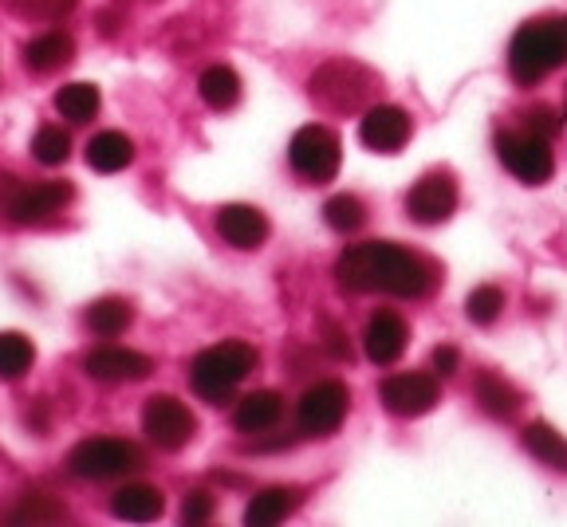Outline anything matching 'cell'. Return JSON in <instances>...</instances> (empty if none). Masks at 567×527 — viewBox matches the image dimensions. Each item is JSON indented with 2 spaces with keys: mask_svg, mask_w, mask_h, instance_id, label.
<instances>
[{
  "mask_svg": "<svg viewBox=\"0 0 567 527\" xmlns=\"http://www.w3.org/2000/svg\"><path fill=\"white\" fill-rule=\"evenodd\" d=\"M437 397H442L437 374H425V370H402V374H390L382 382V405L394 417H422L434 410Z\"/></svg>",
  "mask_w": 567,
  "mask_h": 527,
  "instance_id": "obj_12",
  "label": "cell"
},
{
  "mask_svg": "<svg viewBox=\"0 0 567 527\" xmlns=\"http://www.w3.org/2000/svg\"><path fill=\"white\" fill-rule=\"evenodd\" d=\"M83 323H87V331L99 334V339H118V334L134 323L131 299H118V296L95 299L87 308V316H83Z\"/></svg>",
  "mask_w": 567,
  "mask_h": 527,
  "instance_id": "obj_24",
  "label": "cell"
},
{
  "mask_svg": "<svg viewBox=\"0 0 567 527\" xmlns=\"http://www.w3.org/2000/svg\"><path fill=\"white\" fill-rule=\"evenodd\" d=\"M134 162V142L123 131H99L87 142V166L95 174H118Z\"/></svg>",
  "mask_w": 567,
  "mask_h": 527,
  "instance_id": "obj_20",
  "label": "cell"
},
{
  "mask_svg": "<svg viewBox=\"0 0 567 527\" xmlns=\"http://www.w3.org/2000/svg\"><path fill=\"white\" fill-rule=\"evenodd\" d=\"M323 351H328L331 359H339V362L351 359V343H347V334L339 331L336 323H323Z\"/></svg>",
  "mask_w": 567,
  "mask_h": 527,
  "instance_id": "obj_36",
  "label": "cell"
},
{
  "mask_svg": "<svg viewBox=\"0 0 567 527\" xmlns=\"http://www.w3.org/2000/svg\"><path fill=\"white\" fill-rule=\"evenodd\" d=\"M111 512L126 524H154V519L166 512V496L154 488V484H123L115 496H111Z\"/></svg>",
  "mask_w": 567,
  "mask_h": 527,
  "instance_id": "obj_19",
  "label": "cell"
},
{
  "mask_svg": "<svg viewBox=\"0 0 567 527\" xmlns=\"http://www.w3.org/2000/svg\"><path fill=\"white\" fill-rule=\"evenodd\" d=\"M303 493L296 484H272V488H260L245 508V524L248 527H272L280 519H288L296 508H300Z\"/></svg>",
  "mask_w": 567,
  "mask_h": 527,
  "instance_id": "obj_18",
  "label": "cell"
},
{
  "mask_svg": "<svg viewBox=\"0 0 567 527\" xmlns=\"http://www.w3.org/2000/svg\"><path fill=\"white\" fill-rule=\"evenodd\" d=\"M323 220H328L336 232H359L367 225V205L354 194H336L328 205H323Z\"/></svg>",
  "mask_w": 567,
  "mask_h": 527,
  "instance_id": "obj_29",
  "label": "cell"
},
{
  "mask_svg": "<svg viewBox=\"0 0 567 527\" xmlns=\"http://www.w3.org/2000/svg\"><path fill=\"white\" fill-rule=\"evenodd\" d=\"M410 343V327L399 311H374L363 327V351L374 366H394V362L406 354Z\"/></svg>",
  "mask_w": 567,
  "mask_h": 527,
  "instance_id": "obj_14",
  "label": "cell"
},
{
  "mask_svg": "<svg viewBox=\"0 0 567 527\" xmlns=\"http://www.w3.org/2000/svg\"><path fill=\"white\" fill-rule=\"evenodd\" d=\"M257 366V347L229 339V343L205 347L194 362H189V382H194V394L209 405H221L237 394L240 382L252 374Z\"/></svg>",
  "mask_w": 567,
  "mask_h": 527,
  "instance_id": "obj_3",
  "label": "cell"
},
{
  "mask_svg": "<svg viewBox=\"0 0 567 527\" xmlns=\"http://www.w3.org/2000/svg\"><path fill=\"white\" fill-rule=\"evenodd\" d=\"M520 441H524V448H528L532 457L540 461V465L556 468V473H567V437H564V433L551 430L548 422L524 425Z\"/></svg>",
  "mask_w": 567,
  "mask_h": 527,
  "instance_id": "obj_25",
  "label": "cell"
},
{
  "mask_svg": "<svg viewBox=\"0 0 567 527\" xmlns=\"http://www.w3.org/2000/svg\"><path fill=\"white\" fill-rule=\"evenodd\" d=\"M71 202L68 182H32V185H12L4 197V217L12 225H40V220L55 217L63 205Z\"/></svg>",
  "mask_w": 567,
  "mask_h": 527,
  "instance_id": "obj_11",
  "label": "cell"
},
{
  "mask_svg": "<svg viewBox=\"0 0 567 527\" xmlns=\"http://www.w3.org/2000/svg\"><path fill=\"white\" fill-rule=\"evenodd\" d=\"M410 134H414V123L394 103H371L363 111V118H359V138L374 154H399L410 142Z\"/></svg>",
  "mask_w": 567,
  "mask_h": 527,
  "instance_id": "obj_13",
  "label": "cell"
},
{
  "mask_svg": "<svg viewBox=\"0 0 567 527\" xmlns=\"http://www.w3.org/2000/svg\"><path fill=\"white\" fill-rule=\"evenodd\" d=\"M71 55H75V40L68 32H44L24 44V63L40 75L60 71L63 63H71Z\"/></svg>",
  "mask_w": 567,
  "mask_h": 527,
  "instance_id": "obj_23",
  "label": "cell"
},
{
  "mask_svg": "<svg viewBox=\"0 0 567 527\" xmlns=\"http://www.w3.org/2000/svg\"><path fill=\"white\" fill-rule=\"evenodd\" d=\"M406 213L417 225H445L457 213V182L445 169L422 174L406 194Z\"/></svg>",
  "mask_w": 567,
  "mask_h": 527,
  "instance_id": "obj_10",
  "label": "cell"
},
{
  "mask_svg": "<svg viewBox=\"0 0 567 527\" xmlns=\"http://www.w3.org/2000/svg\"><path fill=\"white\" fill-rule=\"evenodd\" d=\"M209 516H213V496L209 493H189L186 504H182V519L194 527V524H205Z\"/></svg>",
  "mask_w": 567,
  "mask_h": 527,
  "instance_id": "obj_34",
  "label": "cell"
},
{
  "mask_svg": "<svg viewBox=\"0 0 567 527\" xmlns=\"http://www.w3.org/2000/svg\"><path fill=\"white\" fill-rule=\"evenodd\" d=\"M477 405L488 413V417H516L524 405V394L513 386V382L505 379V374H493V370H485V374H477Z\"/></svg>",
  "mask_w": 567,
  "mask_h": 527,
  "instance_id": "obj_21",
  "label": "cell"
},
{
  "mask_svg": "<svg viewBox=\"0 0 567 527\" xmlns=\"http://www.w3.org/2000/svg\"><path fill=\"white\" fill-rule=\"evenodd\" d=\"M288 162H292V169L303 177V182L323 185L339 174V166H343V142H339V134L331 131V126L308 123L292 134V142H288Z\"/></svg>",
  "mask_w": 567,
  "mask_h": 527,
  "instance_id": "obj_6",
  "label": "cell"
},
{
  "mask_svg": "<svg viewBox=\"0 0 567 527\" xmlns=\"http://www.w3.org/2000/svg\"><path fill=\"white\" fill-rule=\"evenodd\" d=\"M336 280L351 296H399L425 299L437 283V268L425 256L410 252L390 240L351 245L336 260Z\"/></svg>",
  "mask_w": 567,
  "mask_h": 527,
  "instance_id": "obj_1",
  "label": "cell"
},
{
  "mask_svg": "<svg viewBox=\"0 0 567 527\" xmlns=\"http://www.w3.org/2000/svg\"><path fill=\"white\" fill-rule=\"evenodd\" d=\"M217 232L225 245L240 248V252H257L268 240V217L257 205H221L217 209Z\"/></svg>",
  "mask_w": 567,
  "mask_h": 527,
  "instance_id": "obj_16",
  "label": "cell"
},
{
  "mask_svg": "<svg viewBox=\"0 0 567 527\" xmlns=\"http://www.w3.org/2000/svg\"><path fill=\"white\" fill-rule=\"evenodd\" d=\"M142 465H146L142 448L123 437H87L68 457L71 476L80 480H118L126 473H138Z\"/></svg>",
  "mask_w": 567,
  "mask_h": 527,
  "instance_id": "obj_5",
  "label": "cell"
},
{
  "mask_svg": "<svg viewBox=\"0 0 567 527\" xmlns=\"http://www.w3.org/2000/svg\"><path fill=\"white\" fill-rule=\"evenodd\" d=\"M311 99H316L323 111H363L374 95H379V75L371 68L354 60H328L323 68L311 75Z\"/></svg>",
  "mask_w": 567,
  "mask_h": 527,
  "instance_id": "obj_4",
  "label": "cell"
},
{
  "mask_svg": "<svg viewBox=\"0 0 567 527\" xmlns=\"http://www.w3.org/2000/svg\"><path fill=\"white\" fill-rule=\"evenodd\" d=\"M17 9L35 20H60L75 9V0H17Z\"/></svg>",
  "mask_w": 567,
  "mask_h": 527,
  "instance_id": "obj_32",
  "label": "cell"
},
{
  "mask_svg": "<svg viewBox=\"0 0 567 527\" xmlns=\"http://www.w3.org/2000/svg\"><path fill=\"white\" fill-rule=\"evenodd\" d=\"M87 379L95 382H142L151 379V354L131 351V347H95V351L83 359Z\"/></svg>",
  "mask_w": 567,
  "mask_h": 527,
  "instance_id": "obj_15",
  "label": "cell"
},
{
  "mask_svg": "<svg viewBox=\"0 0 567 527\" xmlns=\"http://www.w3.org/2000/svg\"><path fill=\"white\" fill-rule=\"evenodd\" d=\"M430 366H434V374L437 379H453L457 374V366H461V354H457V347H434V354H430Z\"/></svg>",
  "mask_w": 567,
  "mask_h": 527,
  "instance_id": "obj_35",
  "label": "cell"
},
{
  "mask_svg": "<svg viewBox=\"0 0 567 527\" xmlns=\"http://www.w3.org/2000/svg\"><path fill=\"white\" fill-rule=\"evenodd\" d=\"M55 111H60L68 123L83 126L91 123V118L99 115V106H103V95H99L95 83H63L60 91H55Z\"/></svg>",
  "mask_w": 567,
  "mask_h": 527,
  "instance_id": "obj_26",
  "label": "cell"
},
{
  "mask_svg": "<svg viewBox=\"0 0 567 527\" xmlns=\"http://www.w3.org/2000/svg\"><path fill=\"white\" fill-rule=\"evenodd\" d=\"M501 311H505V291L496 288V283H477V288L465 296V316H470V323L493 327L496 319H501Z\"/></svg>",
  "mask_w": 567,
  "mask_h": 527,
  "instance_id": "obj_28",
  "label": "cell"
},
{
  "mask_svg": "<svg viewBox=\"0 0 567 527\" xmlns=\"http://www.w3.org/2000/svg\"><path fill=\"white\" fill-rule=\"evenodd\" d=\"M347 410H351V390L343 382H316L303 390L300 405H296V430L300 437H336L339 425L347 422Z\"/></svg>",
  "mask_w": 567,
  "mask_h": 527,
  "instance_id": "obj_8",
  "label": "cell"
},
{
  "mask_svg": "<svg viewBox=\"0 0 567 527\" xmlns=\"http://www.w3.org/2000/svg\"><path fill=\"white\" fill-rule=\"evenodd\" d=\"M35 362V347L28 343L20 331H0V379L4 382H20L32 370Z\"/></svg>",
  "mask_w": 567,
  "mask_h": 527,
  "instance_id": "obj_27",
  "label": "cell"
},
{
  "mask_svg": "<svg viewBox=\"0 0 567 527\" xmlns=\"http://www.w3.org/2000/svg\"><path fill=\"white\" fill-rule=\"evenodd\" d=\"M9 519L12 524H55V519H68V508L44 493H28L24 500L9 512Z\"/></svg>",
  "mask_w": 567,
  "mask_h": 527,
  "instance_id": "obj_31",
  "label": "cell"
},
{
  "mask_svg": "<svg viewBox=\"0 0 567 527\" xmlns=\"http://www.w3.org/2000/svg\"><path fill=\"white\" fill-rule=\"evenodd\" d=\"M559 63H567V17L528 20L524 28H516L508 44V75L520 87H536Z\"/></svg>",
  "mask_w": 567,
  "mask_h": 527,
  "instance_id": "obj_2",
  "label": "cell"
},
{
  "mask_svg": "<svg viewBox=\"0 0 567 527\" xmlns=\"http://www.w3.org/2000/svg\"><path fill=\"white\" fill-rule=\"evenodd\" d=\"M142 433L166 453H177V448H186L197 437V417L182 397L154 394L142 405Z\"/></svg>",
  "mask_w": 567,
  "mask_h": 527,
  "instance_id": "obj_9",
  "label": "cell"
},
{
  "mask_svg": "<svg viewBox=\"0 0 567 527\" xmlns=\"http://www.w3.org/2000/svg\"><path fill=\"white\" fill-rule=\"evenodd\" d=\"M496 158L505 162V169L524 185H544L556 174V154H551V138L536 131H501L496 134Z\"/></svg>",
  "mask_w": 567,
  "mask_h": 527,
  "instance_id": "obj_7",
  "label": "cell"
},
{
  "mask_svg": "<svg viewBox=\"0 0 567 527\" xmlns=\"http://www.w3.org/2000/svg\"><path fill=\"white\" fill-rule=\"evenodd\" d=\"M197 95L209 111H233L240 103V75L225 63H213V68L202 71L197 80Z\"/></svg>",
  "mask_w": 567,
  "mask_h": 527,
  "instance_id": "obj_22",
  "label": "cell"
},
{
  "mask_svg": "<svg viewBox=\"0 0 567 527\" xmlns=\"http://www.w3.org/2000/svg\"><path fill=\"white\" fill-rule=\"evenodd\" d=\"M32 158L40 162V166H63V162L71 158V134L55 123L40 126L32 138Z\"/></svg>",
  "mask_w": 567,
  "mask_h": 527,
  "instance_id": "obj_30",
  "label": "cell"
},
{
  "mask_svg": "<svg viewBox=\"0 0 567 527\" xmlns=\"http://www.w3.org/2000/svg\"><path fill=\"white\" fill-rule=\"evenodd\" d=\"M564 118H567V111H564Z\"/></svg>",
  "mask_w": 567,
  "mask_h": 527,
  "instance_id": "obj_37",
  "label": "cell"
},
{
  "mask_svg": "<svg viewBox=\"0 0 567 527\" xmlns=\"http://www.w3.org/2000/svg\"><path fill=\"white\" fill-rule=\"evenodd\" d=\"M280 417H284V394H276V390H252L233 410V425H237V433H248V437L272 433L280 425Z\"/></svg>",
  "mask_w": 567,
  "mask_h": 527,
  "instance_id": "obj_17",
  "label": "cell"
},
{
  "mask_svg": "<svg viewBox=\"0 0 567 527\" xmlns=\"http://www.w3.org/2000/svg\"><path fill=\"white\" fill-rule=\"evenodd\" d=\"M524 126H528V131H536V134H544V138H556L564 123H559V115L551 111V106L540 103V106H532L528 115H524Z\"/></svg>",
  "mask_w": 567,
  "mask_h": 527,
  "instance_id": "obj_33",
  "label": "cell"
}]
</instances>
